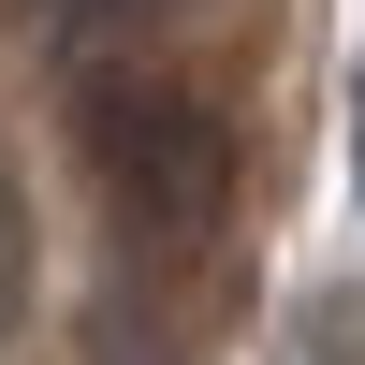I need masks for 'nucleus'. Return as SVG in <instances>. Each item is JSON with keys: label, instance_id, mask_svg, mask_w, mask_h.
I'll return each instance as SVG.
<instances>
[{"label": "nucleus", "instance_id": "nucleus-1", "mask_svg": "<svg viewBox=\"0 0 365 365\" xmlns=\"http://www.w3.org/2000/svg\"><path fill=\"white\" fill-rule=\"evenodd\" d=\"M73 146H88V175L117 190V220L161 234V249L234 205V132L175 73H146V58H88V73H73Z\"/></svg>", "mask_w": 365, "mask_h": 365}, {"label": "nucleus", "instance_id": "nucleus-2", "mask_svg": "<svg viewBox=\"0 0 365 365\" xmlns=\"http://www.w3.org/2000/svg\"><path fill=\"white\" fill-rule=\"evenodd\" d=\"M29 29H44V44L88 73V58H132L146 29H161V0H29Z\"/></svg>", "mask_w": 365, "mask_h": 365}, {"label": "nucleus", "instance_id": "nucleus-3", "mask_svg": "<svg viewBox=\"0 0 365 365\" xmlns=\"http://www.w3.org/2000/svg\"><path fill=\"white\" fill-rule=\"evenodd\" d=\"M351 161H365V88H351Z\"/></svg>", "mask_w": 365, "mask_h": 365}, {"label": "nucleus", "instance_id": "nucleus-4", "mask_svg": "<svg viewBox=\"0 0 365 365\" xmlns=\"http://www.w3.org/2000/svg\"><path fill=\"white\" fill-rule=\"evenodd\" d=\"M117 365H175V351H117Z\"/></svg>", "mask_w": 365, "mask_h": 365}]
</instances>
